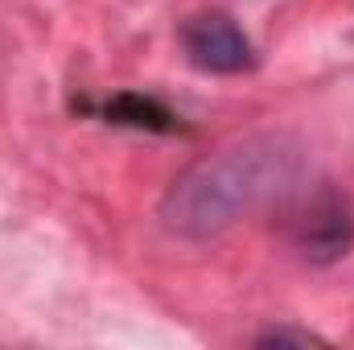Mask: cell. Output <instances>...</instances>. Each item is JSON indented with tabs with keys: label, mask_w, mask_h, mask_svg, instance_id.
I'll list each match as a JSON object with an SVG mask.
<instances>
[{
	"label": "cell",
	"mask_w": 354,
	"mask_h": 350,
	"mask_svg": "<svg viewBox=\"0 0 354 350\" xmlns=\"http://www.w3.org/2000/svg\"><path fill=\"white\" fill-rule=\"evenodd\" d=\"M309 177V149L288 132H256L223 145L174 177L161 219L181 239H214L272 202H292Z\"/></svg>",
	"instance_id": "cell-1"
},
{
	"label": "cell",
	"mask_w": 354,
	"mask_h": 350,
	"mask_svg": "<svg viewBox=\"0 0 354 350\" xmlns=\"http://www.w3.org/2000/svg\"><path fill=\"white\" fill-rule=\"evenodd\" d=\"M288 231H292L297 252L309 264H334L354 248V210L338 190L322 185V190L301 198L297 214L288 219Z\"/></svg>",
	"instance_id": "cell-2"
},
{
	"label": "cell",
	"mask_w": 354,
	"mask_h": 350,
	"mask_svg": "<svg viewBox=\"0 0 354 350\" xmlns=\"http://www.w3.org/2000/svg\"><path fill=\"white\" fill-rule=\"evenodd\" d=\"M181 50L206 75H243V71L256 66L252 37L227 12H198V17H189L181 25Z\"/></svg>",
	"instance_id": "cell-3"
},
{
	"label": "cell",
	"mask_w": 354,
	"mask_h": 350,
	"mask_svg": "<svg viewBox=\"0 0 354 350\" xmlns=\"http://www.w3.org/2000/svg\"><path fill=\"white\" fill-rule=\"evenodd\" d=\"M322 342L317 334H305V330H268L256 338V347H313Z\"/></svg>",
	"instance_id": "cell-4"
}]
</instances>
